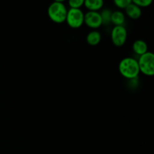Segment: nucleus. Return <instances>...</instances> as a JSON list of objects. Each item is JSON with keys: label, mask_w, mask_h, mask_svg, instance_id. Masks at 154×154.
Returning a JSON list of instances; mask_svg holds the SVG:
<instances>
[{"label": "nucleus", "mask_w": 154, "mask_h": 154, "mask_svg": "<svg viewBox=\"0 0 154 154\" xmlns=\"http://www.w3.org/2000/svg\"><path fill=\"white\" fill-rule=\"evenodd\" d=\"M119 71L124 78L133 80L137 78L140 70L138 60L132 57H126L120 62Z\"/></svg>", "instance_id": "nucleus-1"}, {"label": "nucleus", "mask_w": 154, "mask_h": 154, "mask_svg": "<svg viewBox=\"0 0 154 154\" xmlns=\"http://www.w3.org/2000/svg\"><path fill=\"white\" fill-rule=\"evenodd\" d=\"M67 11L64 3L58 0L51 3L48 9V17L51 20L57 23H62L66 21Z\"/></svg>", "instance_id": "nucleus-2"}, {"label": "nucleus", "mask_w": 154, "mask_h": 154, "mask_svg": "<svg viewBox=\"0 0 154 154\" xmlns=\"http://www.w3.org/2000/svg\"><path fill=\"white\" fill-rule=\"evenodd\" d=\"M140 72L147 76H153L154 75V54L147 51L143 55L140 56L138 60Z\"/></svg>", "instance_id": "nucleus-3"}, {"label": "nucleus", "mask_w": 154, "mask_h": 154, "mask_svg": "<svg viewBox=\"0 0 154 154\" xmlns=\"http://www.w3.org/2000/svg\"><path fill=\"white\" fill-rule=\"evenodd\" d=\"M66 23L70 27L78 29L84 23V14L81 9L70 8L67 11Z\"/></svg>", "instance_id": "nucleus-4"}, {"label": "nucleus", "mask_w": 154, "mask_h": 154, "mask_svg": "<svg viewBox=\"0 0 154 154\" xmlns=\"http://www.w3.org/2000/svg\"><path fill=\"white\" fill-rule=\"evenodd\" d=\"M127 31L123 26H115L111 31V40L117 47H121L126 43Z\"/></svg>", "instance_id": "nucleus-5"}, {"label": "nucleus", "mask_w": 154, "mask_h": 154, "mask_svg": "<svg viewBox=\"0 0 154 154\" xmlns=\"http://www.w3.org/2000/svg\"><path fill=\"white\" fill-rule=\"evenodd\" d=\"M84 23L92 29H98L102 25L100 13L98 11H88L84 14Z\"/></svg>", "instance_id": "nucleus-6"}, {"label": "nucleus", "mask_w": 154, "mask_h": 154, "mask_svg": "<svg viewBox=\"0 0 154 154\" xmlns=\"http://www.w3.org/2000/svg\"><path fill=\"white\" fill-rule=\"evenodd\" d=\"M125 10L126 14L133 20L138 19L141 16V9L132 2L125 8Z\"/></svg>", "instance_id": "nucleus-7"}, {"label": "nucleus", "mask_w": 154, "mask_h": 154, "mask_svg": "<svg viewBox=\"0 0 154 154\" xmlns=\"http://www.w3.org/2000/svg\"><path fill=\"white\" fill-rule=\"evenodd\" d=\"M104 2L102 0H86L84 5L89 11H98L103 7Z\"/></svg>", "instance_id": "nucleus-8"}, {"label": "nucleus", "mask_w": 154, "mask_h": 154, "mask_svg": "<svg viewBox=\"0 0 154 154\" xmlns=\"http://www.w3.org/2000/svg\"><path fill=\"white\" fill-rule=\"evenodd\" d=\"M132 49L135 54L139 56L143 55L148 51H147V45L143 40L135 41L132 45Z\"/></svg>", "instance_id": "nucleus-9"}, {"label": "nucleus", "mask_w": 154, "mask_h": 154, "mask_svg": "<svg viewBox=\"0 0 154 154\" xmlns=\"http://www.w3.org/2000/svg\"><path fill=\"white\" fill-rule=\"evenodd\" d=\"M101 38H102L101 33L99 32L96 31V30H93V31H91L90 33H88V35H87V42L90 45L96 46L98 44H99Z\"/></svg>", "instance_id": "nucleus-10"}, {"label": "nucleus", "mask_w": 154, "mask_h": 154, "mask_svg": "<svg viewBox=\"0 0 154 154\" xmlns=\"http://www.w3.org/2000/svg\"><path fill=\"white\" fill-rule=\"evenodd\" d=\"M125 22V15L120 11H115L111 14V23L115 26H123Z\"/></svg>", "instance_id": "nucleus-11"}, {"label": "nucleus", "mask_w": 154, "mask_h": 154, "mask_svg": "<svg viewBox=\"0 0 154 154\" xmlns=\"http://www.w3.org/2000/svg\"><path fill=\"white\" fill-rule=\"evenodd\" d=\"M111 12L109 9H105L100 13L101 18H102V25H109L111 23Z\"/></svg>", "instance_id": "nucleus-12"}, {"label": "nucleus", "mask_w": 154, "mask_h": 154, "mask_svg": "<svg viewBox=\"0 0 154 154\" xmlns=\"http://www.w3.org/2000/svg\"><path fill=\"white\" fill-rule=\"evenodd\" d=\"M84 0H70L69 2V5L71 8L81 9L82 5H84Z\"/></svg>", "instance_id": "nucleus-13"}, {"label": "nucleus", "mask_w": 154, "mask_h": 154, "mask_svg": "<svg viewBox=\"0 0 154 154\" xmlns=\"http://www.w3.org/2000/svg\"><path fill=\"white\" fill-rule=\"evenodd\" d=\"M134 4L138 5V7L141 8H147L150 6L152 3V0H133L132 1Z\"/></svg>", "instance_id": "nucleus-14"}, {"label": "nucleus", "mask_w": 154, "mask_h": 154, "mask_svg": "<svg viewBox=\"0 0 154 154\" xmlns=\"http://www.w3.org/2000/svg\"><path fill=\"white\" fill-rule=\"evenodd\" d=\"M115 5L120 8H126L131 2V0H115L114 2Z\"/></svg>", "instance_id": "nucleus-15"}]
</instances>
